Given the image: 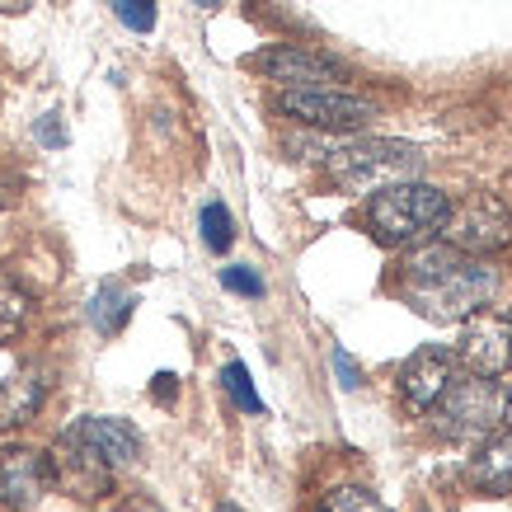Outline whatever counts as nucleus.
Wrapping results in <instances>:
<instances>
[{
	"label": "nucleus",
	"instance_id": "f257e3e1",
	"mask_svg": "<svg viewBox=\"0 0 512 512\" xmlns=\"http://www.w3.org/2000/svg\"><path fill=\"white\" fill-rule=\"evenodd\" d=\"M400 296L433 325H456L489 306L494 268L456 245H419L400 268Z\"/></svg>",
	"mask_w": 512,
	"mask_h": 512
},
{
	"label": "nucleus",
	"instance_id": "f03ea898",
	"mask_svg": "<svg viewBox=\"0 0 512 512\" xmlns=\"http://www.w3.org/2000/svg\"><path fill=\"white\" fill-rule=\"evenodd\" d=\"M292 151H306L311 160H325L329 179L348 193H376L400 179H419L423 151L409 141H386V137H357V141H287Z\"/></svg>",
	"mask_w": 512,
	"mask_h": 512
},
{
	"label": "nucleus",
	"instance_id": "7ed1b4c3",
	"mask_svg": "<svg viewBox=\"0 0 512 512\" xmlns=\"http://www.w3.org/2000/svg\"><path fill=\"white\" fill-rule=\"evenodd\" d=\"M447 212H451V198L442 188L419 184V179H400V184H386L372 193L367 226H372L376 245L409 249V245H423L433 231H442Z\"/></svg>",
	"mask_w": 512,
	"mask_h": 512
},
{
	"label": "nucleus",
	"instance_id": "20e7f679",
	"mask_svg": "<svg viewBox=\"0 0 512 512\" xmlns=\"http://www.w3.org/2000/svg\"><path fill=\"white\" fill-rule=\"evenodd\" d=\"M428 414H433V428L447 442H484L503 423V390L484 376H470L461 386L442 390V400Z\"/></svg>",
	"mask_w": 512,
	"mask_h": 512
},
{
	"label": "nucleus",
	"instance_id": "39448f33",
	"mask_svg": "<svg viewBox=\"0 0 512 512\" xmlns=\"http://www.w3.org/2000/svg\"><path fill=\"white\" fill-rule=\"evenodd\" d=\"M451 357H456L470 376H484V381L508 376V367H512V311H489V306H480L475 315H466Z\"/></svg>",
	"mask_w": 512,
	"mask_h": 512
},
{
	"label": "nucleus",
	"instance_id": "423d86ee",
	"mask_svg": "<svg viewBox=\"0 0 512 512\" xmlns=\"http://www.w3.org/2000/svg\"><path fill=\"white\" fill-rule=\"evenodd\" d=\"M442 235H447V245L466 249V254H494V249H503L512 240V212L494 193H475L470 202L447 212Z\"/></svg>",
	"mask_w": 512,
	"mask_h": 512
},
{
	"label": "nucleus",
	"instance_id": "0eeeda50",
	"mask_svg": "<svg viewBox=\"0 0 512 512\" xmlns=\"http://www.w3.org/2000/svg\"><path fill=\"white\" fill-rule=\"evenodd\" d=\"M278 109L306 127H329V132H348V127H367L376 118L372 99H357L348 90H282Z\"/></svg>",
	"mask_w": 512,
	"mask_h": 512
},
{
	"label": "nucleus",
	"instance_id": "6e6552de",
	"mask_svg": "<svg viewBox=\"0 0 512 512\" xmlns=\"http://www.w3.org/2000/svg\"><path fill=\"white\" fill-rule=\"evenodd\" d=\"M249 71L278 80L287 90H329L334 80H348V66L334 62V57H320V52H306V47H264L249 57Z\"/></svg>",
	"mask_w": 512,
	"mask_h": 512
},
{
	"label": "nucleus",
	"instance_id": "1a4fd4ad",
	"mask_svg": "<svg viewBox=\"0 0 512 512\" xmlns=\"http://www.w3.org/2000/svg\"><path fill=\"white\" fill-rule=\"evenodd\" d=\"M52 484H62L71 498H104L113 489V466L66 428L52 447Z\"/></svg>",
	"mask_w": 512,
	"mask_h": 512
},
{
	"label": "nucleus",
	"instance_id": "9d476101",
	"mask_svg": "<svg viewBox=\"0 0 512 512\" xmlns=\"http://www.w3.org/2000/svg\"><path fill=\"white\" fill-rule=\"evenodd\" d=\"M52 489V456L43 451H5L0 456V508L24 512Z\"/></svg>",
	"mask_w": 512,
	"mask_h": 512
},
{
	"label": "nucleus",
	"instance_id": "9b49d317",
	"mask_svg": "<svg viewBox=\"0 0 512 512\" xmlns=\"http://www.w3.org/2000/svg\"><path fill=\"white\" fill-rule=\"evenodd\" d=\"M451 386V348H437V343H428V348H419V353L404 362L400 372V395L409 409H419V414H428L437 400H442V390Z\"/></svg>",
	"mask_w": 512,
	"mask_h": 512
},
{
	"label": "nucleus",
	"instance_id": "f8f14e48",
	"mask_svg": "<svg viewBox=\"0 0 512 512\" xmlns=\"http://www.w3.org/2000/svg\"><path fill=\"white\" fill-rule=\"evenodd\" d=\"M71 433H76L80 442H90V447L99 451L113 470L132 466V461L141 456V433L127 419H104V414H90V419L71 423Z\"/></svg>",
	"mask_w": 512,
	"mask_h": 512
},
{
	"label": "nucleus",
	"instance_id": "ddd939ff",
	"mask_svg": "<svg viewBox=\"0 0 512 512\" xmlns=\"http://www.w3.org/2000/svg\"><path fill=\"white\" fill-rule=\"evenodd\" d=\"M47 400V381L38 372H19L10 376L5 386H0V433H10V428H24V423L43 409Z\"/></svg>",
	"mask_w": 512,
	"mask_h": 512
},
{
	"label": "nucleus",
	"instance_id": "4468645a",
	"mask_svg": "<svg viewBox=\"0 0 512 512\" xmlns=\"http://www.w3.org/2000/svg\"><path fill=\"white\" fill-rule=\"evenodd\" d=\"M132 311H137V296L127 292L118 278H104L99 287H94L90 296V325L104 334V339H118L127 329V320H132Z\"/></svg>",
	"mask_w": 512,
	"mask_h": 512
},
{
	"label": "nucleus",
	"instance_id": "2eb2a0df",
	"mask_svg": "<svg viewBox=\"0 0 512 512\" xmlns=\"http://www.w3.org/2000/svg\"><path fill=\"white\" fill-rule=\"evenodd\" d=\"M466 475H470V484H480V489H489V494L508 489L512 484V433H503V437L489 433L484 437Z\"/></svg>",
	"mask_w": 512,
	"mask_h": 512
},
{
	"label": "nucleus",
	"instance_id": "dca6fc26",
	"mask_svg": "<svg viewBox=\"0 0 512 512\" xmlns=\"http://www.w3.org/2000/svg\"><path fill=\"white\" fill-rule=\"evenodd\" d=\"M24 325H29V292L10 273H0V343L19 339Z\"/></svg>",
	"mask_w": 512,
	"mask_h": 512
},
{
	"label": "nucleus",
	"instance_id": "f3484780",
	"mask_svg": "<svg viewBox=\"0 0 512 512\" xmlns=\"http://www.w3.org/2000/svg\"><path fill=\"white\" fill-rule=\"evenodd\" d=\"M202 245L212 249V254H226L235 245V217H231V207L217 198L202 207Z\"/></svg>",
	"mask_w": 512,
	"mask_h": 512
},
{
	"label": "nucleus",
	"instance_id": "a211bd4d",
	"mask_svg": "<svg viewBox=\"0 0 512 512\" xmlns=\"http://www.w3.org/2000/svg\"><path fill=\"white\" fill-rule=\"evenodd\" d=\"M221 390L231 395L235 409H245V414H264V400H259V390H254V381H249L245 362H226V367H221Z\"/></svg>",
	"mask_w": 512,
	"mask_h": 512
},
{
	"label": "nucleus",
	"instance_id": "6ab92c4d",
	"mask_svg": "<svg viewBox=\"0 0 512 512\" xmlns=\"http://www.w3.org/2000/svg\"><path fill=\"white\" fill-rule=\"evenodd\" d=\"M320 512H390V508L376 494H367V489L343 484V489H329V494L320 498Z\"/></svg>",
	"mask_w": 512,
	"mask_h": 512
},
{
	"label": "nucleus",
	"instance_id": "aec40b11",
	"mask_svg": "<svg viewBox=\"0 0 512 512\" xmlns=\"http://www.w3.org/2000/svg\"><path fill=\"white\" fill-rule=\"evenodd\" d=\"M109 5H113V15L123 19L132 33H151L156 29V19H160L156 0H109Z\"/></svg>",
	"mask_w": 512,
	"mask_h": 512
},
{
	"label": "nucleus",
	"instance_id": "412c9836",
	"mask_svg": "<svg viewBox=\"0 0 512 512\" xmlns=\"http://www.w3.org/2000/svg\"><path fill=\"white\" fill-rule=\"evenodd\" d=\"M221 287H226V292H240V296H264L268 292L264 278H259L254 268H245V264L221 268Z\"/></svg>",
	"mask_w": 512,
	"mask_h": 512
},
{
	"label": "nucleus",
	"instance_id": "4be33fe9",
	"mask_svg": "<svg viewBox=\"0 0 512 512\" xmlns=\"http://www.w3.org/2000/svg\"><path fill=\"white\" fill-rule=\"evenodd\" d=\"M334 372H339V386H348V390L362 386V372H357V362L343 348H334Z\"/></svg>",
	"mask_w": 512,
	"mask_h": 512
},
{
	"label": "nucleus",
	"instance_id": "5701e85b",
	"mask_svg": "<svg viewBox=\"0 0 512 512\" xmlns=\"http://www.w3.org/2000/svg\"><path fill=\"white\" fill-rule=\"evenodd\" d=\"M33 132H38V141H43V146H66V127L57 123V113L38 118V127H33Z\"/></svg>",
	"mask_w": 512,
	"mask_h": 512
},
{
	"label": "nucleus",
	"instance_id": "b1692460",
	"mask_svg": "<svg viewBox=\"0 0 512 512\" xmlns=\"http://www.w3.org/2000/svg\"><path fill=\"white\" fill-rule=\"evenodd\" d=\"M174 395H179V376H174V372H156V381H151V400H156V404H174Z\"/></svg>",
	"mask_w": 512,
	"mask_h": 512
},
{
	"label": "nucleus",
	"instance_id": "393cba45",
	"mask_svg": "<svg viewBox=\"0 0 512 512\" xmlns=\"http://www.w3.org/2000/svg\"><path fill=\"white\" fill-rule=\"evenodd\" d=\"M118 512H160V503L156 498H146V494H132V498H123V508Z\"/></svg>",
	"mask_w": 512,
	"mask_h": 512
},
{
	"label": "nucleus",
	"instance_id": "a878e982",
	"mask_svg": "<svg viewBox=\"0 0 512 512\" xmlns=\"http://www.w3.org/2000/svg\"><path fill=\"white\" fill-rule=\"evenodd\" d=\"M29 10V0H0V15H24Z\"/></svg>",
	"mask_w": 512,
	"mask_h": 512
},
{
	"label": "nucleus",
	"instance_id": "bb28decb",
	"mask_svg": "<svg viewBox=\"0 0 512 512\" xmlns=\"http://www.w3.org/2000/svg\"><path fill=\"white\" fill-rule=\"evenodd\" d=\"M503 423H508V433H512V390L503 395Z\"/></svg>",
	"mask_w": 512,
	"mask_h": 512
},
{
	"label": "nucleus",
	"instance_id": "cd10ccee",
	"mask_svg": "<svg viewBox=\"0 0 512 512\" xmlns=\"http://www.w3.org/2000/svg\"><path fill=\"white\" fill-rule=\"evenodd\" d=\"M217 512H235V508H231V503H221V508H217Z\"/></svg>",
	"mask_w": 512,
	"mask_h": 512
},
{
	"label": "nucleus",
	"instance_id": "c85d7f7f",
	"mask_svg": "<svg viewBox=\"0 0 512 512\" xmlns=\"http://www.w3.org/2000/svg\"><path fill=\"white\" fill-rule=\"evenodd\" d=\"M193 5H217V0H193Z\"/></svg>",
	"mask_w": 512,
	"mask_h": 512
}]
</instances>
